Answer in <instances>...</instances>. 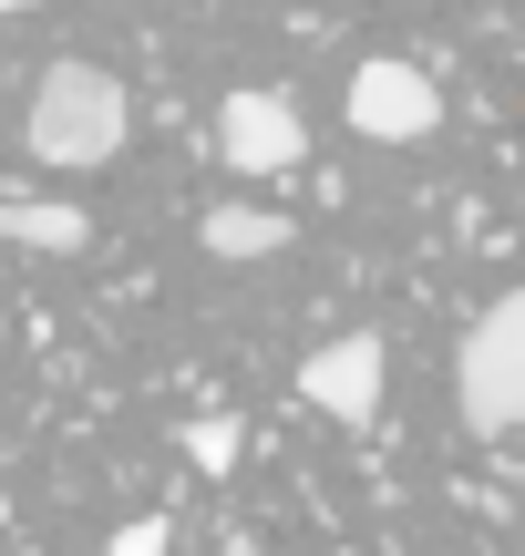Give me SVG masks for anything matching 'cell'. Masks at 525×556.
Wrapping results in <instances>:
<instances>
[{
    "label": "cell",
    "instance_id": "cell-1",
    "mask_svg": "<svg viewBox=\"0 0 525 556\" xmlns=\"http://www.w3.org/2000/svg\"><path fill=\"white\" fill-rule=\"evenodd\" d=\"M124 124H135V103H124V83L103 73V62H52V73L31 83V155L41 165H114Z\"/></svg>",
    "mask_w": 525,
    "mask_h": 556
},
{
    "label": "cell",
    "instance_id": "cell-9",
    "mask_svg": "<svg viewBox=\"0 0 525 556\" xmlns=\"http://www.w3.org/2000/svg\"><path fill=\"white\" fill-rule=\"evenodd\" d=\"M114 556H165V516H135V526L114 536Z\"/></svg>",
    "mask_w": 525,
    "mask_h": 556
},
{
    "label": "cell",
    "instance_id": "cell-12",
    "mask_svg": "<svg viewBox=\"0 0 525 556\" xmlns=\"http://www.w3.org/2000/svg\"><path fill=\"white\" fill-rule=\"evenodd\" d=\"M0 526H11V505H0Z\"/></svg>",
    "mask_w": 525,
    "mask_h": 556
},
{
    "label": "cell",
    "instance_id": "cell-3",
    "mask_svg": "<svg viewBox=\"0 0 525 556\" xmlns=\"http://www.w3.org/2000/svg\"><path fill=\"white\" fill-rule=\"evenodd\" d=\"M217 155L238 176H289V165H309V114L289 93H268V83H238L217 103Z\"/></svg>",
    "mask_w": 525,
    "mask_h": 556
},
{
    "label": "cell",
    "instance_id": "cell-8",
    "mask_svg": "<svg viewBox=\"0 0 525 556\" xmlns=\"http://www.w3.org/2000/svg\"><path fill=\"white\" fill-rule=\"evenodd\" d=\"M185 454H196V475H238V454H247V422H238V413H206V422H185Z\"/></svg>",
    "mask_w": 525,
    "mask_h": 556
},
{
    "label": "cell",
    "instance_id": "cell-2",
    "mask_svg": "<svg viewBox=\"0 0 525 556\" xmlns=\"http://www.w3.org/2000/svg\"><path fill=\"white\" fill-rule=\"evenodd\" d=\"M453 402H464V433L474 443H505L525 422V299H485V319L464 330L453 351Z\"/></svg>",
    "mask_w": 525,
    "mask_h": 556
},
{
    "label": "cell",
    "instance_id": "cell-7",
    "mask_svg": "<svg viewBox=\"0 0 525 556\" xmlns=\"http://www.w3.org/2000/svg\"><path fill=\"white\" fill-rule=\"evenodd\" d=\"M196 238H206V258H279L289 217H279V206H206Z\"/></svg>",
    "mask_w": 525,
    "mask_h": 556
},
{
    "label": "cell",
    "instance_id": "cell-4",
    "mask_svg": "<svg viewBox=\"0 0 525 556\" xmlns=\"http://www.w3.org/2000/svg\"><path fill=\"white\" fill-rule=\"evenodd\" d=\"M382 381H392V351H382V330H341V340H320V351L299 361V402L309 413H330V422H382Z\"/></svg>",
    "mask_w": 525,
    "mask_h": 556
},
{
    "label": "cell",
    "instance_id": "cell-5",
    "mask_svg": "<svg viewBox=\"0 0 525 556\" xmlns=\"http://www.w3.org/2000/svg\"><path fill=\"white\" fill-rule=\"evenodd\" d=\"M341 103H350V124H361L371 144H423L433 124H444V83L412 73V62H361Z\"/></svg>",
    "mask_w": 525,
    "mask_h": 556
},
{
    "label": "cell",
    "instance_id": "cell-10",
    "mask_svg": "<svg viewBox=\"0 0 525 556\" xmlns=\"http://www.w3.org/2000/svg\"><path fill=\"white\" fill-rule=\"evenodd\" d=\"M227 556H268V546H258V536H227Z\"/></svg>",
    "mask_w": 525,
    "mask_h": 556
},
{
    "label": "cell",
    "instance_id": "cell-11",
    "mask_svg": "<svg viewBox=\"0 0 525 556\" xmlns=\"http://www.w3.org/2000/svg\"><path fill=\"white\" fill-rule=\"evenodd\" d=\"M0 11H31V0H0Z\"/></svg>",
    "mask_w": 525,
    "mask_h": 556
},
{
    "label": "cell",
    "instance_id": "cell-6",
    "mask_svg": "<svg viewBox=\"0 0 525 556\" xmlns=\"http://www.w3.org/2000/svg\"><path fill=\"white\" fill-rule=\"evenodd\" d=\"M0 238L41 248V258H73V248H93V217L62 206V197H0Z\"/></svg>",
    "mask_w": 525,
    "mask_h": 556
}]
</instances>
